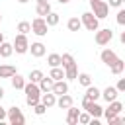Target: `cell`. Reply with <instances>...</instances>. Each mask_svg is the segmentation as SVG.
I'll return each instance as SVG.
<instances>
[{
	"mask_svg": "<svg viewBox=\"0 0 125 125\" xmlns=\"http://www.w3.org/2000/svg\"><path fill=\"white\" fill-rule=\"evenodd\" d=\"M18 31L23 33V35H27V33L31 31V23H29V21H20V23H18Z\"/></svg>",
	"mask_w": 125,
	"mask_h": 125,
	"instance_id": "1f68e13d",
	"label": "cell"
},
{
	"mask_svg": "<svg viewBox=\"0 0 125 125\" xmlns=\"http://www.w3.org/2000/svg\"><path fill=\"white\" fill-rule=\"evenodd\" d=\"M43 76H45V74H43L39 68H35V70H31V72H29V76H27V78H29V82H35V84H37Z\"/></svg>",
	"mask_w": 125,
	"mask_h": 125,
	"instance_id": "4dcf8cb0",
	"label": "cell"
},
{
	"mask_svg": "<svg viewBox=\"0 0 125 125\" xmlns=\"http://www.w3.org/2000/svg\"><path fill=\"white\" fill-rule=\"evenodd\" d=\"M23 92H25V98H39L41 96V90L35 82H27L23 86Z\"/></svg>",
	"mask_w": 125,
	"mask_h": 125,
	"instance_id": "9c48e42d",
	"label": "cell"
},
{
	"mask_svg": "<svg viewBox=\"0 0 125 125\" xmlns=\"http://www.w3.org/2000/svg\"><path fill=\"white\" fill-rule=\"evenodd\" d=\"M123 68H125V62L117 57V61H113L111 64H109V70H111V74H121L123 72Z\"/></svg>",
	"mask_w": 125,
	"mask_h": 125,
	"instance_id": "7402d4cb",
	"label": "cell"
},
{
	"mask_svg": "<svg viewBox=\"0 0 125 125\" xmlns=\"http://www.w3.org/2000/svg\"><path fill=\"white\" fill-rule=\"evenodd\" d=\"M76 74H78L76 64H70V66L64 68V78H66V80H76Z\"/></svg>",
	"mask_w": 125,
	"mask_h": 125,
	"instance_id": "4316f807",
	"label": "cell"
},
{
	"mask_svg": "<svg viewBox=\"0 0 125 125\" xmlns=\"http://www.w3.org/2000/svg\"><path fill=\"white\" fill-rule=\"evenodd\" d=\"M27 51H31V55H33L35 59H39V57H43V55H45V51H47V49H45V45H43V43H39V41H37V43H31Z\"/></svg>",
	"mask_w": 125,
	"mask_h": 125,
	"instance_id": "5bb4252c",
	"label": "cell"
},
{
	"mask_svg": "<svg viewBox=\"0 0 125 125\" xmlns=\"http://www.w3.org/2000/svg\"><path fill=\"white\" fill-rule=\"evenodd\" d=\"M6 117L10 119L12 125H23L25 123V117H23V113L18 105H12L10 109H6Z\"/></svg>",
	"mask_w": 125,
	"mask_h": 125,
	"instance_id": "6da1fadb",
	"label": "cell"
},
{
	"mask_svg": "<svg viewBox=\"0 0 125 125\" xmlns=\"http://www.w3.org/2000/svg\"><path fill=\"white\" fill-rule=\"evenodd\" d=\"M51 92H53L55 96L66 94V92H68V84H66L64 80H55V82H53V88H51Z\"/></svg>",
	"mask_w": 125,
	"mask_h": 125,
	"instance_id": "7c38bea8",
	"label": "cell"
},
{
	"mask_svg": "<svg viewBox=\"0 0 125 125\" xmlns=\"http://www.w3.org/2000/svg\"><path fill=\"white\" fill-rule=\"evenodd\" d=\"M92 14H94L98 20L107 18V14H109V6H107V2H104V0L94 2V4H92Z\"/></svg>",
	"mask_w": 125,
	"mask_h": 125,
	"instance_id": "5b68a950",
	"label": "cell"
},
{
	"mask_svg": "<svg viewBox=\"0 0 125 125\" xmlns=\"http://www.w3.org/2000/svg\"><path fill=\"white\" fill-rule=\"evenodd\" d=\"M2 41H4V33L0 31V43H2Z\"/></svg>",
	"mask_w": 125,
	"mask_h": 125,
	"instance_id": "b9f144b4",
	"label": "cell"
},
{
	"mask_svg": "<svg viewBox=\"0 0 125 125\" xmlns=\"http://www.w3.org/2000/svg\"><path fill=\"white\" fill-rule=\"evenodd\" d=\"M55 105H59L61 109H66V107H70V105H72V98L68 96V92H66V94H61Z\"/></svg>",
	"mask_w": 125,
	"mask_h": 125,
	"instance_id": "ac0fdd59",
	"label": "cell"
},
{
	"mask_svg": "<svg viewBox=\"0 0 125 125\" xmlns=\"http://www.w3.org/2000/svg\"><path fill=\"white\" fill-rule=\"evenodd\" d=\"M121 109H123V104H121V102H117V100H113V102H109V107H107V109H104V113H102V115H105V119H107V123H109L117 113H121Z\"/></svg>",
	"mask_w": 125,
	"mask_h": 125,
	"instance_id": "52a82bcc",
	"label": "cell"
},
{
	"mask_svg": "<svg viewBox=\"0 0 125 125\" xmlns=\"http://www.w3.org/2000/svg\"><path fill=\"white\" fill-rule=\"evenodd\" d=\"M90 113L86 111V113H78V123H82V125H86V123H90Z\"/></svg>",
	"mask_w": 125,
	"mask_h": 125,
	"instance_id": "836d02e7",
	"label": "cell"
},
{
	"mask_svg": "<svg viewBox=\"0 0 125 125\" xmlns=\"http://www.w3.org/2000/svg\"><path fill=\"white\" fill-rule=\"evenodd\" d=\"M12 53H14V47H12V43H6V41H2V43H0V57H2V59H8V57H12Z\"/></svg>",
	"mask_w": 125,
	"mask_h": 125,
	"instance_id": "44dd1931",
	"label": "cell"
},
{
	"mask_svg": "<svg viewBox=\"0 0 125 125\" xmlns=\"http://www.w3.org/2000/svg\"><path fill=\"white\" fill-rule=\"evenodd\" d=\"M66 111H68L66 123H68V125H76V123H78V113H80V109L74 107V105H70V107H66Z\"/></svg>",
	"mask_w": 125,
	"mask_h": 125,
	"instance_id": "2e32d148",
	"label": "cell"
},
{
	"mask_svg": "<svg viewBox=\"0 0 125 125\" xmlns=\"http://www.w3.org/2000/svg\"><path fill=\"white\" fill-rule=\"evenodd\" d=\"M111 39H113V31H111L109 27H105V29H96V43H98L100 47L107 45Z\"/></svg>",
	"mask_w": 125,
	"mask_h": 125,
	"instance_id": "8992f818",
	"label": "cell"
},
{
	"mask_svg": "<svg viewBox=\"0 0 125 125\" xmlns=\"http://www.w3.org/2000/svg\"><path fill=\"white\" fill-rule=\"evenodd\" d=\"M49 76H51L53 80H62V78H64V68H62V66H51Z\"/></svg>",
	"mask_w": 125,
	"mask_h": 125,
	"instance_id": "cb8c5ba5",
	"label": "cell"
},
{
	"mask_svg": "<svg viewBox=\"0 0 125 125\" xmlns=\"http://www.w3.org/2000/svg\"><path fill=\"white\" fill-rule=\"evenodd\" d=\"M70 64H76V62H74V57H72L70 53L61 55V66H62V68H66V66H70Z\"/></svg>",
	"mask_w": 125,
	"mask_h": 125,
	"instance_id": "484cf974",
	"label": "cell"
},
{
	"mask_svg": "<svg viewBox=\"0 0 125 125\" xmlns=\"http://www.w3.org/2000/svg\"><path fill=\"white\" fill-rule=\"evenodd\" d=\"M47 29H49V25H47L45 18L37 16V18L31 21V31H33L37 37H45V35H47Z\"/></svg>",
	"mask_w": 125,
	"mask_h": 125,
	"instance_id": "3957f363",
	"label": "cell"
},
{
	"mask_svg": "<svg viewBox=\"0 0 125 125\" xmlns=\"http://www.w3.org/2000/svg\"><path fill=\"white\" fill-rule=\"evenodd\" d=\"M35 12H37V16L45 18V16L51 12V4H49V2H39V4H37V8H35Z\"/></svg>",
	"mask_w": 125,
	"mask_h": 125,
	"instance_id": "603a6c76",
	"label": "cell"
},
{
	"mask_svg": "<svg viewBox=\"0 0 125 125\" xmlns=\"http://www.w3.org/2000/svg\"><path fill=\"white\" fill-rule=\"evenodd\" d=\"M117 23L119 25H125V10H119L117 12Z\"/></svg>",
	"mask_w": 125,
	"mask_h": 125,
	"instance_id": "e575fe53",
	"label": "cell"
},
{
	"mask_svg": "<svg viewBox=\"0 0 125 125\" xmlns=\"http://www.w3.org/2000/svg\"><path fill=\"white\" fill-rule=\"evenodd\" d=\"M66 27H68V31H78V29L82 27V21H80L78 18H70V20L66 21Z\"/></svg>",
	"mask_w": 125,
	"mask_h": 125,
	"instance_id": "d4e9b609",
	"label": "cell"
},
{
	"mask_svg": "<svg viewBox=\"0 0 125 125\" xmlns=\"http://www.w3.org/2000/svg\"><path fill=\"white\" fill-rule=\"evenodd\" d=\"M39 102L49 109V107H53V105L57 104V98H55V94H53V92H43V94L39 96Z\"/></svg>",
	"mask_w": 125,
	"mask_h": 125,
	"instance_id": "30bf717a",
	"label": "cell"
},
{
	"mask_svg": "<svg viewBox=\"0 0 125 125\" xmlns=\"http://www.w3.org/2000/svg\"><path fill=\"white\" fill-rule=\"evenodd\" d=\"M2 98H4V88L0 86V100H2Z\"/></svg>",
	"mask_w": 125,
	"mask_h": 125,
	"instance_id": "f35d334b",
	"label": "cell"
},
{
	"mask_svg": "<svg viewBox=\"0 0 125 125\" xmlns=\"http://www.w3.org/2000/svg\"><path fill=\"white\" fill-rule=\"evenodd\" d=\"M80 21H82V25H84L88 31H96V29L100 27V20H98L92 12H84L82 18H80Z\"/></svg>",
	"mask_w": 125,
	"mask_h": 125,
	"instance_id": "7a4b0ae2",
	"label": "cell"
},
{
	"mask_svg": "<svg viewBox=\"0 0 125 125\" xmlns=\"http://www.w3.org/2000/svg\"><path fill=\"white\" fill-rule=\"evenodd\" d=\"M53 82H55V80H53L51 76H43V78L37 82V86H39L41 94H43V92H51V88H53Z\"/></svg>",
	"mask_w": 125,
	"mask_h": 125,
	"instance_id": "e0dca14e",
	"label": "cell"
},
{
	"mask_svg": "<svg viewBox=\"0 0 125 125\" xmlns=\"http://www.w3.org/2000/svg\"><path fill=\"white\" fill-rule=\"evenodd\" d=\"M57 2H59V4H68L70 0H57Z\"/></svg>",
	"mask_w": 125,
	"mask_h": 125,
	"instance_id": "ab89813d",
	"label": "cell"
},
{
	"mask_svg": "<svg viewBox=\"0 0 125 125\" xmlns=\"http://www.w3.org/2000/svg\"><path fill=\"white\" fill-rule=\"evenodd\" d=\"M121 4H123V0H109L107 2V6H113V8H119Z\"/></svg>",
	"mask_w": 125,
	"mask_h": 125,
	"instance_id": "8d00e7d4",
	"label": "cell"
},
{
	"mask_svg": "<svg viewBox=\"0 0 125 125\" xmlns=\"http://www.w3.org/2000/svg\"><path fill=\"white\" fill-rule=\"evenodd\" d=\"M39 2H49V0H37V4H39Z\"/></svg>",
	"mask_w": 125,
	"mask_h": 125,
	"instance_id": "ee69618b",
	"label": "cell"
},
{
	"mask_svg": "<svg viewBox=\"0 0 125 125\" xmlns=\"http://www.w3.org/2000/svg\"><path fill=\"white\" fill-rule=\"evenodd\" d=\"M16 74V66L14 64H0V78H10Z\"/></svg>",
	"mask_w": 125,
	"mask_h": 125,
	"instance_id": "ffe728a7",
	"label": "cell"
},
{
	"mask_svg": "<svg viewBox=\"0 0 125 125\" xmlns=\"http://www.w3.org/2000/svg\"><path fill=\"white\" fill-rule=\"evenodd\" d=\"M45 21H47L49 27H51V25H57V23H59V14H55V12L51 10V12L45 16Z\"/></svg>",
	"mask_w": 125,
	"mask_h": 125,
	"instance_id": "f1b7e54d",
	"label": "cell"
},
{
	"mask_svg": "<svg viewBox=\"0 0 125 125\" xmlns=\"http://www.w3.org/2000/svg\"><path fill=\"white\" fill-rule=\"evenodd\" d=\"M76 78H78V84H82V86H90L92 84V76L88 72H80V74H76Z\"/></svg>",
	"mask_w": 125,
	"mask_h": 125,
	"instance_id": "83f0119b",
	"label": "cell"
},
{
	"mask_svg": "<svg viewBox=\"0 0 125 125\" xmlns=\"http://www.w3.org/2000/svg\"><path fill=\"white\" fill-rule=\"evenodd\" d=\"M88 2H90V6H92V4H94V2H98V0H88Z\"/></svg>",
	"mask_w": 125,
	"mask_h": 125,
	"instance_id": "7bdbcfd3",
	"label": "cell"
},
{
	"mask_svg": "<svg viewBox=\"0 0 125 125\" xmlns=\"http://www.w3.org/2000/svg\"><path fill=\"white\" fill-rule=\"evenodd\" d=\"M18 2H20V4H27L29 0H18Z\"/></svg>",
	"mask_w": 125,
	"mask_h": 125,
	"instance_id": "60d3db41",
	"label": "cell"
},
{
	"mask_svg": "<svg viewBox=\"0 0 125 125\" xmlns=\"http://www.w3.org/2000/svg\"><path fill=\"white\" fill-rule=\"evenodd\" d=\"M47 62H49V66H61V55L51 53V55L47 57Z\"/></svg>",
	"mask_w": 125,
	"mask_h": 125,
	"instance_id": "f546056e",
	"label": "cell"
},
{
	"mask_svg": "<svg viewBox=\"0 0 125 125\" xmlns=\"http://www.w3.org/2000/svg\"><path fill=\"white\" fill-rule=\"evenodd\" d=\"M0 21H2V16H0Z\"/></svg>",
	"mask_w": 125,
	"mask_h": 125,
	"instance_id": "f6af8a7d",
	"label": "cell"
},
{
	"mask_svg": "<svg viewBox=\"0 0 125 125\" xmlns=\"http://www.w3.org/2000/svg\"><path fill=\"white\" fill-rule=\"evenodd\" d=\"M117 92H125V78H119V82H117Z\"/></svg>",
	"mask_w": 125,
	"mask_h": 125,
	"instance_id": "d590c367",
	"label": "cell"
},
{
	"mask_svg": "<svg viewBox=\"0 0 125 125\" xmlns=\"http://www.w3.org/2000/svg\"><path fill=\"white\" fill-rule=\"evenodd\" d=\"M100 94H102V92H100L96 86H92V84H90V86H86V94H84V100H88V102H96V100L100 98Z\"/></svg>",
	"mask_w": 125,
	"mask_h": 125,
	"instance_id": "9a60e30c",
	"label": "cell"
},
{
	"mask_svg": "<svg viewBox=\"0 0 125 125\" xmlns=\"http://www.w3.org/2000/svg\"><path fill=\"white\" fill-rule=\"evenodd\" d=\"M10 80H12V86H14V90H23V86H25V78L21 76V74H14V76H10Z\"/></svg>",
	"mask_w": 125,
	"mask_h": 125,
	"instance_id": "d6986e66",
	"label": "cell"
},
{
	"mask_svg": "<svg viewBox=\"0 0 125 125\" xmlns=\"http://www.w3.org/2000/svg\"><path fill=\"white\" fill-rule=\"evenodd\" d=\"M45 109H47V107H45L41 102H37V104L33 105V111H35V115H43V113H45Z\"/></svg>",
	"mask_w": 125,
	"mask_h": 125,
	"instance_id": "d6a6232c",
	"label": "cell"
},
{
	"mask_svg": "<svg viewBox=\"0 0 125 125\" xmlns=\"http://www.w3.org/2000/svg\"><path fill=\"white\" fill-rule=\"evenodd\" d=\"M12 47H14V51H16V53H20V55L27 53V49H29L27 35H23V33H18V35H16V39H14V43H12Z\"/></svg>",
	"mask_w": 125,
	"mask_h": 125,
	"instance_id": "277c9868",
	"label": "cell"
},
{
	"mask_svg": "<svg viewBox=\"0 0 125 125\" xmlns=\"http://www.w3.org/2000/svg\"><path fill=\"white\" fill-rule=\"evenodd\" d=\"M82 107L90 113V117H102V113H104V107H102L100 104H96V102L82 100Z\"/></svg>",
	"mask_w": 125,
	"mask_h": 125,
	"instance_id": "ba28073f",
	"label": "cell"
},
{
	"mask_svg": "<svg viewBox=\"0 0 125 125\" xmlns=\"http://www.w3.org/2000/svg\"><path fill=\"white\" fill-rule=\"evenodd\" d=\"M100 59H102V62L104 64H111L113 61H117V55H115V51H111V49H104L102 53H100Z\"/></svg>",
	"mask_w": 125,
	"mask_h": 125,
	"instance_id": "8fae6325",
	"label": "cell"
},
{
	"mask_svg": "<svg viewBox=\"0 0 125 125\" xmlns=\"http://www.w3.org/2000/svg\"><path fill=\"white\" fill-rule=\"evenodd\" d=\"M117 94H119V92H117V88H115V86H107V88H105V90H104L100 96H102V98H104V100L109 104V102L117 100Z\"/></svg>",
	"mask_w": 125,
	"mask_h": 125,
	"instance_id": "4fadbf2b",
	"label": "cell"
},
{
	"mask_svg": "<svg viewBox=\"0 0 125 125\" xmlns=\"http://www.w3.org/2000/svg\"><path fill=\"white\" fill-rule=\"evenodd\" d=\"M4 119H6V109L0 105V121H4Z\"/></svg>",
	"mask_w": 125,
	"mask_h": 125,
	"instance_id": "74e56055",
	"label": "cell"
}]
</instances>
